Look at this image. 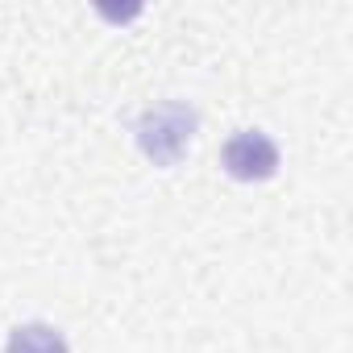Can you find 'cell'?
I'll return each mask as SVG.
<instances>
[{"mask_svg":"<svg viewBox=\"0 0 353 353\" xmlns=\"http://www.w3.org/2000/svg\"><path fill=\"white\" fill-rule=\"evenodd\" d=\"M200 129V112L188 100H162L133 121V141L154 166H179Z\"/></svg>","mask_w":353,"mask_h":353,"instance_id":"1","label":"cell"},{"mask_svg":"<svg viewBox=\"0 0 353 353\" xmlns=\"http://www.w3.org/2000/svg\"><path fill=\"white\" fill-rule=\"evenodd\" d=\"M279 162H283V154H279V145L262 129H237L225 141V150H221V166L233 174V179H241V183L270 179V174L279 170Z\"/></svg>","mask_w":353,"mask_h":353,"instance_id":"2","label":"cell"},{"mask_svg":"<svg viewBox=\"0 0 353 353\" xmlns=\"http://www.w3.org/2000/svg\"><path fill=\"white\" fill-rule=\"evenodd\" d=\"M5 353H71V345H67V336H63L54 324H46V320H26V324H17V328L9 332Z\"/></svg>","mask_w":353,"mask_h":353,"instance_id":"3","label":"cell"}]
</instances>
